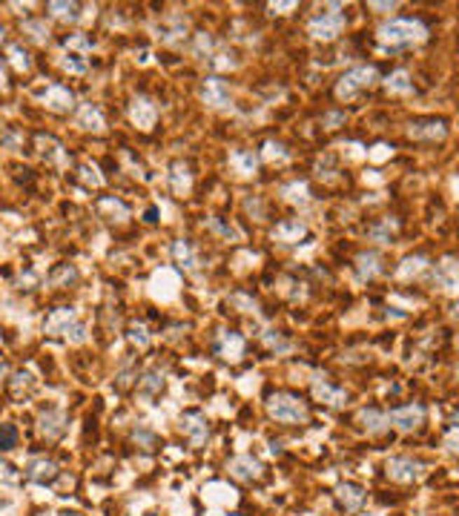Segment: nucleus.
I'll return each mask as SVG.
<instances>
[{"instance_id": "f257e3e1", "label": "nucleus", "mask_w": 459, "mask_h": 516, "mask_svg": "<svg viewBox=\"0 0 459 516\" xmlns=\"http://www.w3.org/2000/svg\"><path fill=\"white\" fill-rule=\"evenodd\" d=\"M425 38H427V26L419 18H393V20L382 23L376 32V41L385 49H405V46H413Z\"/></svg>"}, {"instance_id": "f03ea898", "label": "nucleus", "mask_w": 459, "mask_h": 516, "mask_svg": "<svg viewBox=\"0 0 459 516\" xmlns=\"http://www.w3.org/2000/svg\"><path fill=\"white\" fill-rule=\"evenodd\" d=\"M267 413L282 421V424H301L310 419V407L301 396L296 393H287V390H275L267 396Z\"/></svg>"}, {"instance_id": "7ed1b4c3", "label": "nucleus", "mask_w": 459, "mask_h": 516, "mask_svg": "<svg viewBox=\"0 0 459 516\" xmlns=\"http://www.w3.org/2000/svg\"><path fill=\"white\" fill-rule=\"evenodd\" d=\"M43 333L46 336H67L72 342H83L86 339V327L78 319V313L72 307H55L46 319H43Z\"/></svg>"}, {"instance_id": "20e7f679", "label": "nucleus", "mask_w": 459, "mask_h": 516, "mask_svg": "<svg viewBox=\"0 0 459 516\" xmlns=\"http://www.w3.org/2000/svg\"><path fill=\"white\" fill-rule=\"evenodd\" d=\"M376 78H379L376 67H356V69L345 72L339 81H336V98L348 101L359 92V89H367L371 83H376Z\"/></svg>"}, {"instance_id": "39448f33", "label": "nucleus", "mask_w": 459, "mask_h": 516, "mask_svg": "<svg viewBox=\"0 0 459 516\" xmlns=\"http://www.w3.org/2000/svg\"><path fill=\"white\" fill-rule=\"evenodd\" d=\"M345 23H348V18L342 15V12H322V15H316L313 20H310V26H308V32L316 38V41H333L336 35L345 29Z\"/></svg>"}, {"instance_id": "423d86ee", "label": "nucleus", "mask_w": 459, "mask_h": 516, "mask_svg": "<svg viewBox=\"0 0 459 516\" xmlns=\"http://www.w3.org/2000/svg\"><path fill=\"white\" fill-rule=\"evenodd\" d=\"M67 424H69V419H67L64 410L46 407V410L38 416V433H41L46 442H55V439H60V436L67 433Z\"/></svg>"}, {"instance_id": "0eeeda50", "label": "nucleus", "mask_w": 459, "mask_h": 516, "mask_svg": "<svg viewBox=\"0 0 459 516\" xmlns=\"http://www.w3.org/2000/svg\"><path fill=\"white\" fill-rule=\"evenodd\" d=\"M388 421L393 424L396 431L411 433V431H416L419 424L425 421V407H422V405H402V407H393L390 416H388Z\"/></svg>"}, {"instance_id": "6e6552de", "label": "nucleus", "mask_w": 459, "mask_h": 516, "mask_svg": "<svg viewBox=\"0 0 459 516\" xmlns=\"http://www.w3.org/2000/svg\"><path fill=\"white\" fill-rule=\"evenodd\" d=\"M408 135L416 141H445L448 124L442 118H419L408 127Z\"/></svg>"}, {"instance_id": "1a4fd4ad", "label": "nucleus", "mask_w": 459, "mask_h": 516, "mask_svg": "<svg viewBox=\"0 0 459 516\" xmlns=\"http://www.w3.org/2000/svg\"><path fill=\"white\" fill-rule=\"evenodd\" d=\"M181 431H184V436L190 439V445H193V447H201V445L207 442V436H210V424H207L204 413H198V410H187V413L181 416Z\"/></svg>"}, {"instance_id": "9d476101", "label": "nucleus", "mask_w": 459, "mask_h": 516, "mask_svg": "<svg viewBox=\"0 0 459 516\" xmlns=\"http://www.w3.org/2000/svg\"><path fill=\"white\" fill-rule=\"evenodd\" d=\"M388 476L393 482H416L422 476V462L411 456H393L388 459Z\"/></svg>"}, {"instance_id": "9b49d317", "label": "nucleus", "mask_w": 459, "mask_h": 516, "mask_svg": "<svg viewBox=\"0 0 459 516\" xmlns=\"http://www.w3.org/2000/svg\"><path fill=\"white\" fill-rule=\"evenodd\" d=\"M156 115H158V109H156V104H152L149 98H144V95L132 98V104H130V118H132L135 127L149 130L152 124H156Z\"/></svg>"}, {"instance_id": "f8f14e48", "label": "nucleus", "mask_w": 459, "mask_h": 516, "mask_svg": "<svg viewBox=\"0 0 459 516\" xmlns=\"http://www.w3.org/2000/svg\"><path fill=\"white\" fill-rule=\"evenodd\" d=\"M216 353H219L221 358H227V361H238V358L244 356V336H238V333H233V330L219 333V339H216Z\"/></svg>"}, {"instance_id": "ddd939ff", "label": "nucleus", "mask_w": 459, "mask_h": 516, "mask_svg": "<svg viewBox=\"0 0 459 516\" xmlns=\"http://www.w3.org/2000/svg\"><path fill=\"white\" fill-rule=\"evenodd\" d=\"M43 104L55 112H69L75 106V95L69 86H60V83H52L46 92H43Z\"/></svg>"}, {"instance_id": "4468645a", "label": "nucleus", "mask_w": 459, "mask_h": 516, "mask_svg": "<svg viewBox=\"0 0 459 516\" xmlns=\"http://www.w3.org/2000/svg\"><path fill=\"white\" fill-rule=\"evenodd\" d=\"M434 281H437L445 293H456V290H459V261H453V258L439 261L437 270H434Z\"/></svg>"}, {"instance_id": "2eb2a0df", "label": "nucleus", "mask_w": 459, "mask_h": 516, "mask_svg": "<svg viewBox=\"0 0 459 516\" xmlns=\"http://www.w3.org/2000/svg\"><path fill=\"white\" fill-rule=\"evenodd\" d=\"M261 462L259 459H253V456H235V459H230V473L235 476V479H241V482H256V479H261Z\"/></svg>"}, {"instance_id": "dca6fc26", "label": "nucleus", "mask_w": 459, "mask_h": 516, "mask_svg": "<svg viewBox=\"0 0 459 516\" xmlns=\"http://www.w3.org/2000/svg\"><path fill=\"white\" fill-rule=\"evenodd\" d=\"M26 476L32 479V482H41V484L55 482L57 479V462H52L46 456H38V459H32V462L26 465Z\"/></svg>"}, {"instance_id": "f3484780", "label": "nucleus", "mask_w": 459, "mask_h": 516, "mask_svg": "<svg viewBox=\"0 0 459 516\" xmlns=\"http://www.w3.org/2000/svg\"><path fill=\"white\" fill-rule=\"evenodd\" d=\"M204 101L210 104V106H227L230 104V89H227V83L221 81V78H207L204 81Z\"/></svg>"}, {"instance_id": "a211bd4d", "label": "nucleus", "mask_w": 459, "mask_h": 516, "mask_svg": "<svg viewBox=\"0 0 459 516\" xmlns=\"http://www.w3.org/2000/svg\"><path fill=\"white\" fill-rule=\"evenodd\" d=\"M313 396H316V399H322L324 405H333V407H342V405H348V390H342V387H333V384H327L324 379L313 384Z\"/></svg>"}, {"instance_id": "6ab92c4d", "label": "nucleus", "mask_w": 459, "mask_h": 516, "mask_svg": "<svg viewBox=\"0 0 459 516\" xmlns=\"http://www.w3.org/2000/svg\"><path fill=\"white\" fill-rule=\"evenodd\" d=\"M396 232H399V218H379L376 224H371V230H367V235H371L374 241H382V244H388V241L396 238Z\"/></svg>"}, {"instance_id": "aec40b11", "label": "nucleus", "mask_w": 459, "mask_h": 516, "mask_svg": "<svg viewBox=\"0 0 459 516\" xmlns=\"http://www.w3.org/2000/svg\"><path fill=\"white\" fill-rule=\"evenodd\" d=\"M356 270H359V279H376L382 272V258L376 253H359L356 256Z\"/></svg>"}, {"instance_id": "412c9836", "label": "nucleus", "mask_w": 459, "mask_h": 516, "mask_svg": "<svg viewBox=\"0 0 459 516\" xmlns=\"http://www.w3.org/2000/svg\"><path fill=\"white\" fill-rule=\"evenodd\" d=\"M339 502L345 505V510H359L364 502V491L353 482H345V484H339Z\"/></svg>"}, {"instance_id": "4be33fe9", "label": "nucleus", "mask_w": 459, "mask_h": 516, "mask_svg": "<svg viewBox=\"0 0 459 516\" xmlns=\"http://www.w3.org/2000/svg\"><path fill=\"white\" fill-rule=\"evenodd\" d=\"M78 124L83 127V130H104L107 124H104V112L95 106V104H83L81 106V115H78Z\"/></svg>"}, {"instance_id": "5701e85b", "label": "nucleus", "mask_w": 459, "mask_h": 516, "mask_svg": "<svg viewBox=\"0 0 459 516\" xmlns=\"http://www.w3.org/2000/svg\"><path fill=\"white\" fill-rule=\"evenodd\" d=\"M304 232H308V227H304L299 218H293V221H282L279 227L273 230V238H279V241H287V244H293V241H299Z\"/></svg>"}, {"instance_id": "b1692460", "label": "nucleus", "mask_w": 459, "mask_h": 516, "mask_svg": "<svg viewBox=\"0 0 459 516\" xmlns=\"http://www.w3.org/2000/svg\"><path fill=\"white\" fill-rule=\"evenodd\" d=\"M38 149H41V158L43 161H49V164H57V161H64V153H60V146L52 135H38Z\"/></svg>"}, {"instance_id": "393cba45", "label": "nucleus", "mask_w": 459, "mask_h": 516, "mask_svg": "<svg viewBox=\"0 0 459 516\" xmlns=\"http://www.w3.org/2000/svg\"><path fill=\"white\" fill-rule=\"evenodd\" d=\"M158 32H161V41L164 43H175V41H181L184 35H187V20H184V18H172L170 23H164L158 29Z\"/></svg>"}, {"instance_id": "a878e982", "label": "nucleus", "mask_w": 459, "mask_h": 516, "mask_svg": "<svg viewBox=\"0 0 459 516\" xmlns=\"http://www.w3.org/2000/svg\"><path fill=\"white\" fill-rule=\"evenodd\" d=\"M172 258H175V264L193 270L196 267V253L190 247V241H175V244H172Z\"/></svg>"}, {"instance_id": "bb28decb", "label": "nucleus", "mask_w": 459, "mask_h": 516, "mask_svg": "<svg viewBox=\"0 0 459 516\" xmlns=\"http://www.w3.org/2000/svg\"><path fill=\"white\" fill-rule=\"evenodd\" d=\"M190 184H193V175H190V169L184 167V164H172V193L184 195V193L190 190Z\"/></svg>"}, {"instance_id": "cd10ccee", "label": "nucleus", "mask_w": 459, "mask_h": 516, "mask_svg": "<svg viewBox=\"0 0 459 516\" xmlns=\"http://www.w3.org/2000/svg\"><path fill=\"white\" fill-rule=\"evenodd\" d=\"M362 421H364V428L371 431V433H382L385 428H388V419L376 410V407H367V410H362V416H359Z\"/></svg>"}, {"instance_id": "c85d7f7f", "label": "nucleus", "mask_w": 459, "mask_h": 516, "mask_svg": "<svg viewBox=\"0 0 459 516\" xmlns=\"http://www.w3.org/2000/svg\"><path fill=\"white\" fill-rule=\"evenodd\" d=\"M138 387L144 393H149V396H156V393L164 387V373L161 370H146L141 379H138Z\"/></svg>"}, {"instance_id": "c756f323", "label": "nucleus", "mask_w": 459, "mask_h": 516, "mask_svg": "<svg viewBox=\"0 0 459 516\" xmlns=\"http://www.w3.org/2000/svg\"><path fill=\"white\" fill-rule=\"evenodd\" d=\"M32 387H35V379H32V373H26V370L15 373V376H12V382H9L12 396H20V393H29Z\"/></svg>"}, {"instance_id": "7c9ffc66", "label": "nucleus", "mask_w": 459, "mask_h": 516, "mask_svg": "<svg viewBox=\"0 0 459 516\" xmlns=\"http://www.w3.org/2000/svg\"><path fill=\"white\" fill-rule=\"evenodd\" d=\"M233 164L244 172V175H253L256 172V155L253 153H247V149H238V153H233Z\"/></svg>"}, {"instance_id": "2f4dec72", "label": "nucleus", "mask_w": 459, "mask_h": 516, "mask_svg": "<svg viewBox=\"0 0 459 516\" xmlns=\"http://www.w3.org/2000/svg\"><path fill=\"white\" fill-rule=\"evenodd\" d=\"M60 67H64L67 72H72V75H83L86 72V57L78 55V52H67L64 60H60Z\"/></svg>"}, {"instance_id": "473e14b6", "label": "nucleus", "mask_w": 459, "mask_h": 516, "mask_svg": "<svg viewBox=\"0 0 459 516\" xmlns=\"http://www.w3.org/2000/svg\"><path fill=\"white\" fill-rule=\"evenodd\" d=\"M127 339H130L138 350H146V347H149V333H146V327H144V324H138V321H135V324H130Z\"/></svg>"}, {"instance_id": "72a5a7b5", "label": "nucleus", "mask_w": 459, "mask_h": 516, "mask_svg": "<svg viewBox=\"0 0 459 516\" xmlns=\"http://www.w3.org/2000/svg\"><path fill=\"white\" fill-rule=\"evenodd\" d=\"M388 89L390 92H413V83H411V78H408V72H393L390 78H388Z\"/></svg>"}, {"instance_id": "f704fd0d", "label": "nucleus", "mask_w": 459, "mask_h": 516, "mask_svg": "<svg viewBox=\"0 0 459 516\" xmlns=\"http://www.w3.org/2000/svg\"><path fill=\"white\" fill-rule=\"evenodd\" d=\"M18 447V428L12 421H4L0 424V450H12Z\"/></svg>"}, {"instance_id": "c9c22d12", "label": "nucleus", "mask_w": 459, "mask_h": 516, "mask_svg": "<svg viewBox=\"0 0 459 516\" xmlns=\"http://www.w3.org/2000/svg\"><path fill=\"white\" fill-rule=\"evenodd\" d=\"M49 12L60 20H78V4H49Z\"/></svg>"}, {"instance_id": "e433bc0d", "label": "nucleus", "mask_w": 459, "mask_h": 516, "mask_svg": "<svg viewBox=\"0 0 459 516\" xmlns=\"http://www.w3.org/2000/svg\"><path fill=\"white\" fill-rule=\"evenodd\" d=\"M23 144V135L15 127H0V146L4 149H18Z\"/></svg>"}, {"instance_id": "4c0bfd02", "label": "nucleus", "mask_w": 459, "mask_h": 516, "mask_svg": "<svg viewBox=\"0 0 459 516\" xmlns=\"http://www.w3.org/2000/svg\"><path fill=\"white\" fill-rule=\"evenodd\" d=\"M75 279H78V272H75V267H69V264H60L57 270H52V276H49L52 284H69V281H75Z\"/></svg>"}, {"instance_id": "58836bf2", "label": "nucleus", "mask_w": 459, "mask_h": 516, "mask_svg": "<svg viewBox=\"0 0 459 516\" xmlns=\"http://www.w3.org/2000/svg\"><path fill=\"white\" fill-rule=\"evenodd\" d=\"M98 207H101V209H109L112 216H118V221L130 216L127 204H124V201H118V198H101V201H98Z\"/></svg>"}, {"instance_id": "ea45409f", "label": "nucleus", "mask_w": 459, "mask_h": 516, "mask_svg": "<svg viewBox=\"0 0 459 516\" xmlns=\"http://www.w3.org/2000/svg\"><path fill=\"white\" fill-rule=\"evenodd\" d=\"M64 46H67L69 52H75V49H78V55H86V52L92 49V41H89L86 35H69V38L64 41Z\"/></svg>"}, {"instance_id": "a19ab883", "label": "nucleus", "mask_w": 459, "mask_h": 516, "mask_svg": "<svg viewBox=\"0 0 459 516\" xmlns=\"http://www.w3.org/2000/svg\"><path fill=\"white\" fill-rule=\"evenodd\" d=\"M9 57H12V64H15L20 72H26L29 67H32V60H29V55H26L20 46H9Z\"/></svg>"}, {"instance_id": "79ce46f5", "label": "nucleus", "mask_w": 459, "mask_h": 516, "mask_svg": "<svg viewBox=\"0 0 459 516\" xmlns=\"http://www.w3.org/2000/svg\"><path fill=\"white\" fill-rule=\"evenodd\" d=\"M78 178L89 187H101V175L95 167H78Z\"/></svg>"}, {"instance_id": "37998d69", "label": "nucleus", "mask_w": 459, "mask_h": 516, "mask_svg": "<svg viewBox=\"0 0 459 516\" xmlns=\"http://www.w3.org/2000/svg\"><path fill=\"white\" fill-rule=\"evenodd\" d=\"M422 267H425V258H422V256H416V258H405V261H402V267H399V276H402V279H408L411 272L416 276V272H419Z\"/></svg>"}, {"instance_id": "c03bdc74", "label": "nucleus", "mask_w": 459, "mask_h": 516, "mask_svg": "<svg viewBox=\"0 0 459 516\" xmlns=\"http://www.w3.org/2000/svg\"><path fill=\"white\" fill-rule=\"evenodd\" d=\"M285 195L290 201H304V198H308V187H304V181H293V184L285 187Z\"/></svg>"}, {"instance_id": "a18cd8bd", "label": "nucleus", "mask_w": 459, "mask_h": 516, "mask_svg": "<svg viewBox=\"0 0 459 516\" xmlns=\"http://www.w3.org/2000/svg\"><path fill=\"white\" fill-rule=\"evenodd\" d=\"M135 442H141L146 450H156V445H158V436L152 433V431H146V428H138V431H135Z\"/></svg>"}, {"instance_id": "49530a36", "label": "nucleus", "mask_w": 459, "mask_h": 516, "mask_svg": "<svg viewBox=\"0 0 459 516\" xmlns=\"http://www.w3.org/2000/svg\"><path fill=\"white\" fill-rule=\"evenodd\" d=\"M210 230H212V232H219V235H224V238H233V241L238 238V232H235L230 224H224L221 218H212V221H210Z\"/></svg>"}, {"instance_id": "de8ad7c7", "label": "nucleus", "mask_w": 459, "mask_h": 516, "mask_svg": "<svg viewBox=\"0 0 459 516\" xmlns=\"http://www.w3.org/2000/svg\"><path fill=\"white\" fill-rule=\"evenodd\" d=\"M26 29H29V32H32V38H35L38 43H43V41L49 38V29H46L41 20H29V23H26Z\"/></svg>"}, {"instance_id": "09e8293b", "label": "nucleus", "mask_w": 459, "mask_h": 516, "mask_svg": "<svg viewBox=\"0 0 459 516\" xmlns=\"http://www.w3.org/2000/svg\"><path fill=\"white\" fill-rule=\"evenodd\" d=\"M316 169H319L316 175H319V178H324V181H330V178L336 175V167H333V158H330V155H327L324 161H319V167H316Z\"/></svg>"}, {"instance_id": "8fccbe9b", "label": "nucleus", "mask_w": 459, "mask_h": 516, "mask_svg": "<svg viewBox=\"0 0 459 516\" xmlns=\"http://www.w3.org/2000/svg\"><path fill=\"white\" fill-rule=\"evenodd\" d=\"M230 301H233V305H238V307H244V313H253V310H256V301H253V298H247L244 293H235Z\"/></svg>"}, {"instance_id": "3c124183", "label": "nucleus", "mask_w": 459, "mask_h": 516, "mask_svg": "<svg viewBox=\"0 0 459 516\" xmlns=\"http://www.w3.org/2000/svg\"><path fill=\"white\" fill-rule=\"evenodd\" d=\"M322 124H324L327 130H336V127H339V124H345V112H327V115H324V120H322Z\"/></svg>"}, {"instance_id": "603ef678", "label": "nucleus", "mask_w": 459, "mask_h": 516, "mask_svg": "<svg viewBox=\"0 0 459 516\" xmlns=\"http://www.w3.org/2000/svg\"><path fill=\"white\" fill-rule=\"evenodd\" d=\"M267 158H275V161H285L287 158V153H285V146L282 144H267V153H264Z\"/></svg>"}, {"instance_id": "864d4df0", "label": "nucleus", "mask_w": 459, "mask_h": 516, "mask_svg": "<svg viewBox=\"0 0 459 516\" xmlns=\"http://www.w3.org/2000/svg\"><path fill=\"white\" fill-rule=\"evenodd\" d=\"M15 479H18V470L9 462L0 459V482H15Z\"/></svg>"}, {"instance_id": "5fc2aeb1", "label": "nucleus", "mask_w": 459, "mask_h": 516, "mask_svg": "<svg viewBox=\"0 0 459 516\" xmlns=\"http://www.w3.org/2000/svg\"><path fill=\"white\" fill-rule=\"evenodd\" d=\"M210 49H212V41H210L204 32H198V35H196V52L204 55V52H210Z\"/></svg>"}, {"instance_id": "6e6d98bb", "label": "nucleus", "mask_w": 459, "mask_h": 516, "mask_svg": "<svg viewBox=\"0 0 459 516\" xmlns=\"http://www.w3.org/2000/svg\"><path fill=\"white\" fill-rule=\"evenodd\" d=\"M264 339H267V344H270L273 350H285V347H287V342H285V339L279 336V333H275V336H273V333H267Z\"/></svg>"}, {"instance_id": "4d7b16f0", "label": "nucleus", "mask_w": 459, "mask_h": 516, "mask_svg": "<svg viewBox=\"0 0 459 516\" xmlns=\"http://www.w3.org/2000/svg\"><path fill=\"white\" fill-rule=\"evenodd\" d=\"M445 445H448V447H451V450H459V428H456V431H451V433H448V439H445Z\"/></svg>"}, {"instance_id": "13d9d810", "label": "nucleus", "mask_w": 459, "mask_h": 516, "mask_svg": "<svg viewBox=\"0 0 459 516\" xmlns=\"http://www.w3.org/2000/svg\"><path fill=\"white\" fill-rule=\"evenodd\" d=\"M9 373V368H6V361H0V379H4Z\"/></svg>"}, {"instance_id": "bf43d9fd", "label": "nucleus", "mask_w": 459, "mask_h": 516, "mask_svg": "<svg viewBox=\"0 0 459 516\" xmlns=\"http://www.w3.org/2000/svg\"><path fill=\"white\" fill-rule=\"evenodd\" d=\"M6 83V72H4V64H0V86Z\"/></svg>"}, {"instance_id": "052dcab7", "label": "nucleus", "mask_w": 459, "mask_h": 516, "mask_svg": "<svg viewBox=\"0 0 459 516\" xmlns=\"http://www.w3.org/2000/svg\"><path fill=\"white\" fill-rule=\"evenodd\" d=\"M451 316H453V319H456V321H459V305H456V307H453V313H451Z\"/></svg>"}, {"instance_id": "680f3d73", "label": "nucleus", "mask_w": 459, "mask_h": 516, "mask_svg": "<svg viewBox=\"0 0 459 516\" xmlns=\"http://www.w3.org/2000/svg\"><path fill=\"white\" fill-rule=\"evenodd\" d=\"M60 516H83V513H60Z\"/></svg>"}, {"instance_id": "e2e57ef3", "label": "nucleus", "mask_w": 459, "mask_h": 516, "mask_svg": "<svg viewBox=\"0 0 459 516\" xmlns=\"http://www.w3.org/2000/svg\"><path fill=\"white\" fill-rule=\"evenodd\" d=\"M4 38H6V35H4V26H0V41H4Z\"/></svg>"}]
</instances>
